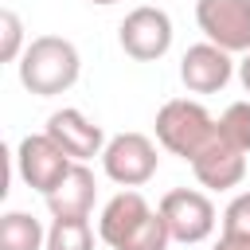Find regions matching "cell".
I'll return each mask as SVG.
<instances>
[{
    "label": "cell",
    "instance_id": "6da1fadb",
    "mask_svg": "<svg viewBox=\"0 0 250 250\" xmlns=\"http://www.w3.org/2000/svg\"><path fill=\"white\" fill-rule=\"evenodd\" d=\"M16 66H20L23 90H31L35 98H55V94H66L78 82L82 59H78V47L62 35H35L23 47Z\"/></svg>",
    "mask_w": 250,
    "mask_h": 250
},
{
    "label": "cell",
    "instance_id": "7a4b0ae2",
    "mask_svg": "<svg viewBox=\"0 0 250 250\" xmlns=\"http://www.w3.org/2000/svg\"><path fill=\"white\" fill-rule=\"evenodd\" d=\"M219 117L207 113V105L191 102V98H172L156 109V141L160 148H168L180 160H195V152L215 137Z\"/></svg>",
    "mask_w": 250,
    "mask_h": 250
},
{
    "label": "cell",
    "instance_id": "3957f363",
    "mask_svg": "<svg viewBox=\"0 0 250 250\" xmlns=\"http://www.w3.org/2000/svg\"><path fill=\"white\" fill-rule=\"evenodd\" d=\"M160 219L168 223V234L172 242H184V246H195V242H207L215 234V203L195 191V188H172L164 191L160 199Z\"/></svg>",
    "mask_w": 250,
    "mask_h": 250
},
{
    "label": "cell",
    "instance_id": "277c9868",
    "mask_svg": "<svg viewBox=\"0 0 250 250\" xmlns=\"http://www.w3.org/2000/svg\"><path fill=\"white\" fill-rule=\"evenodd\" d=\"M156 145L145 133H117L105 141L102 148V172L117 184V188H141L156 176Z\"/></svg>",
    "mask_w": 250,
    "mask_h": 250
},
{
    "label": "cell",
    "instance_id": "5b68a950",
    "mask_svg": "<svg viewBox=\"0 0 250 250\" xmlns=\"http://www.w3.org/2000/svg\"><path fill=\"white\" fill-rule=\"evenodd\" d=\"M70 168H74V160L62 152V145L51 133H27L20 141V148H16V172H20V180L27 188L43 191V195H51Z\"/></svg>",
    "mask_w": 250,
    "mask_h": 250
},
{
    "label": "cell",
    "instance_id": "8992f818",
    "mask_svg": "<svg viewBox=\"0 0 250 250\" xmlns=\"http://www.w3.org/2000/svg\"><path fill=\"white\" fill-rule=\"evenodd\" d=\"M117 39H121V51L137 62H156L168 55L172 47V16L164 8H152V4H141L133 8L121 27H117Z\"/></svg>",
    "mask_w": 250,
    "mask_h": 250
},
{
    "label": "cell",
    "instance_id": "52a82bcc",
    "mask_svg": "<svg viewBox=\"0 0 250 250\" xmlns=\"http://www.w3.org/2000/svg\"><path fill=\"white\" fill-rule=\"evenodd\" d=\"M195 23L223 51H250V0H195Z\"/></svg>",
    "mask_w": 250,
    "mask_h": 250
},
{
    "label": "cell",
    "instance_id": "ba28073f",
    "mask_svg": "<svg viewBox=\"0 0 250 250\" xmlns=\"http://www.w3.org/2000/svg\"><path fill=\"white\" fill-rule=\"evenodd\" d=\"M246 156H250V152L234 148V145L219 133V125H215V137L195 152L191 172H195V180H199L203 188H211V191H230V188H238V184L246 180Z\"/></svg>",
    "mask_w": 250,
    "mask_h": 250
},
{
    "label": "cell",
    "instance_id": "9c48e42d",
    "mask_svg": "<svg viewBox=\"0 0 250 250\" xmlns=\"http://www.w3.org/2000/svg\"><path fill=\"white\" fill-rule=\"evenodd\" d=\"M230 74H234L230 51H223V47L211 43V39L188 47L184 59H180V82H184L191 94H219V90L230 82Z\"/></svg>",
    "mask_w": 250,
    "mask_h": 250
},
{
    "label": "cell",
    "instance_id": "30bf717a",
    "mask_svg": "<svg viewBox=\"0 0 250 250\" xmlns=\"http://www.w3.org/2000/svg\"><path fill=\"white\" fill-rule=\"evenodd\" d=\"M43 133H51L70 160H90V156H102V148H105L102 125H94V121H90L82 109H74V105L55 109V113L47 117V129H43Z\"/></svg>",
    "mask_w": 250,
    "mask_h": 250
},
{
    "label": "cell",
    "instance_id": "8fae6325",
    "mask_svg": "<svg viewBox=\"0 0 250 250\" xmlns=\"http://www.w3.org/2000/svg\"><path fill=\"white\" fill-rule=\"evenodd\" d=\"M152 215V207H148V199L137 191V188H125V191H117L105 207H102V219H98V234H102V242L105 246H113V250H121L125 242H129V234L145 223Z\"/></svg>",
    "mask_w": 250,
    "mask_h": 250
},
{
    "label": "cell",
    "instance_id": "7c38bea8",
    "mask_svg": "<svg viewBox=\"0 0 250 250\" xmlns=\"http://www.w3.org/2000/svg\"><path fill=\"white\" fill-rule=\"evenodd\" d=\"M94 195H98L94 172L86 168V160H74V168L62 176V184L47 195V211H51V219H90Z\"/></svg>",
    "mask_w": 250,
    "mask_h": 250
},
{
    "label": "cell",
    "instance_id": "4fadbf2b",
    "mask_svg": "<svg viewBox=\"0 0 250 250\" xmlns=\"http://www.w3.org/2000/svg\"><path fill=\"white\" fill-rule=\"evenodd\" d=\"M0 250H47V230L27 211L0 215Z\"/></svg>",
    "mask_w": 250,
    "mask_h": 250
},
{
    "label": "cell",
    "instance_id": "5bb4252c",
    "mask_svg": "<svg viewBox=\"0 0 250 250\" xmlns=\"http://www.w3.org/2000/svg\"><path fill=\"white\" fill-rule=\"evenodd\" d=\"M47 250H94L90 219H55L47 230Z\"/></svg>",
    "mask_w": 250,
    "mask_h": 250
},
{
    "label": "cell",
    "instance_id": "9a60e30c",
    "mask_svg": "<svg viewBox=\"0 0 250 250\" xmlns=\"http://www.w3.org/2000/svg\"><path fill=\"white\" fill-rule=\"evenodd\" d=\"M219 133H223L234 148L250 152V102H230V105L223 109V117H219Z\"/></svg>",
    "mask_w": 250,
    "mask_h": 250
},
{
    "label": "cell",
    "instance_id": "2e32d148",
    "mask_svg": "<svg viewBox=\"0 0 250 250\" xmlns=\"http://www.w3.org/2000/svg\"><path fill=\"white\" fill-rule=\"evenodd\" d=\"M227 242H246L250 246V191H238L227 211H223V234Z\"/></svg>",
    "mask_w": 250,
    "mask_h": 250
},
{
    "label": "cell",
    "instance_id": "e0dca14e",
    "mask_svg": "<svg viewBox=\"0 0 250 250\" xmlns=\"http://www.w3.org/2000/svg\"><path fill=\"white\" fill-rule=\"evenodd\" d=\"M168 242H172V234H168V223L160 219V211H152L133 234H129V242L121 246V250H168Z\"/></svg>",
    "mask_w": 250,
    "mask_h": 250
},
{
    "label": "cell",
    "instance_id": "ac0fdd59",
    "mask_svg": "<svg viewBox=\"0 0 250 250\" xmlns=\"http://www.w3.org/2000/svg\"><path fill=\"white\" fill-rule=\"evenodd\" d=\"M23 20L12 12V8H4L0 12V62H20V55H23Z\"/></svg>",
    "mask_w": 250,
    "mask_h": 250
},
{
    "label": "cell",
    "instance_id": "d6986e66",
    "mask_svg": "<svg viewBox=\"0 0 250 250\" xmlns=\"http://www.w3.org/2000/svg\"><path fill=\"white\" fill-rule=\"evenodd\" d=\"M238 82H242V90L250 94V51L242 55V62H238Z\"/></svg>",
    "mask_w": 250,
    "mask_h": 250
},
{
    "label": "cell",
    "instance_id": "ffe728a7",
    "mask_svg": "<svg viewBox=\"0 0 250 250\" xmlns=\"http://www.w3.org/2000/svg\"><path fill=\"white\" fill-rule=\"evenodd\" d=\"M211 250H250V246H246V242H227V238H219Z\"/></svg>",
    "mask_w": 250,
    "mask_h": 250
},
{
    "label": "cell",
    "instance_id": "44dd1931",
    "mask_svg": "<svg viewBox=\"0 0 250 250\" xmlns=\"http://www.w3.org/2000/svg\"><path fill=\"white\" fill-rule=\"evenodd\" d=\"M86 4H98V8H109V4H117V0H86Z\"/></svg>",
    "mask_w": 250,
    "mask_h": 250
}]
</instances>
